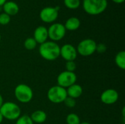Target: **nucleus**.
I'll return each mask as SVG.
<instances>
[{"mask_svg":"<svg viewBox=\"0 0 125 124\" xmlns=\"http://www.w3.org/2000/svg\"><path fill=\"white\" fill-rule=\"evenodd\" d=\"M39 53L46 61H55L60 56V46L55 42L46 41L40 45Z\"/></svg>","mask_w":125,"mask_h":124,"instance_id":"nucleus-1","label":"nucleus"},{"mask_svg":"<svg viewBox=\"0 0 125 124\" xmlns=\"http://www.w3.org/2000/svg\"><path fill=\"white\" fill-rule=\"evenodd\" d=\"M83 10L90 15H97L103 13L108 7L107 0H83Z\"/></svg>","mask_w":125,"mask_h":124,"instance_id":"nucleus-2","label":"nucleus"},{"mask_svg":"<svg viewBox=\"0 0 125 124\" xmlns=\"http://www.w3.org/2000/svg\"><path fill=\"white\" fill-rule=\"evenodd\" d=\"M0 113L4 118L9 121H16L21 116V110L17 104L12 102H7L3 103L0 108Z\"/></svg>","mask_w":125,"mask_h":124,"instance_id":"nucleus-3","label":"nucleus"},{"mask_svg":"<svg viewBox=\"0 0 125 124\" xmlns=\"http://www.w3.org/2000/svg\"><path fill=\"white\" fill-rule=\"evenodd\" d=\"M14 94L16 99L23 104L30 102L32 100L34 95L31 88L23 83L18 84L15 87L14 90Z\"/></svg>","mask_w":125,"mask_h":124,"instance_id":"nucleus-4","label":"nucleus"},{"mask_svg":"<svg viewBox=\"0 0 125 124\" xmlns=\"http://www.w3.org/2000/svg\"><path fill=\"white\" fill-rule=\"evenodd\" d=\"M67 97V94L66 89L58 85L51 87L47 92L48 99L54 104H60L64 102Z\"/></svg>","mask_w":125,"mask_h":124,"instance_id":"nucleus-5","label":"nucleus"},{"mask_svg":"<svg viewBox=\"0 0 125 124\" xmlns=\"http://www.w3.org/2000/svg\"><path fill=\"white\" fill-rule=\"evenodd\" d=\"M97 43L92 39H85L81 40L77 48L78 54L82 56H90L96 52Z\"/></svg>","mask_w":125,"mask_h":124,"instance_id":"nucleus-6","label":"nucleus"},{"mask_svg":"<svg viewBox=\"0 0 125 124\" xmlns=\"http://www.w3.org/2000/svg\"><path fill=\"white\" fill-rule=\"evenodd\" d=\"M66 31L67 30L65 29L64 24L60 23H53L48 29V38L51 41L55 42L60 41L64 37Z\"/></svg>","mask_w":125,"mask_h":124,"instance_id":"nucleus-7","label":"nucleus"},{"mask_svg":"<svg viewBox=\"0 0 125 124\" xmlns=\"http://www.w3.org/2000/svg\"><path fill=\"white\" fill-rule=\"evenodd\" d=\"M57 85L67 89L68 87L76 83L77 75L75 72L68 71H63L57 76Z\"/></svg>","mask_w":125,"mask_h":124,"instance_id":"nucleus-8","label":"nucleus"},{"mask_svg":"<svg viewBox=\"0 0 125 124\" xmlns=\"http://www.w3.org/2000/svg\"><path fill=\"white\" fill-rule=\"evenodd\" d=\"M59 7H46L41 10L40 18L46 23H53L59 16Z\"/></svg>","mask_w":125,"mask_h":124,"instance_id":"nucleus-9","label":"nucleus"},{"mask_svg":"<svg viewBox=\"0 0 125 124\" xmlns=\"http://www.w3.org/2000/svg\"><path fill=\"white\" fill-rule=\"evenodd\" d=\"M60 56L66 61H75L78 56L76 48L71 44H65L60 47Z\"/></svg>","mask_w":125,"mask_h":124,"instance_id":"nucleus-10","label":"nucleus"},{"mask_svg":"<svg viewBox=\"0 0 125 124\" xmlns=\"http://www.w3.org/2000/svg\"><path fill=\"white\" fill-rule=\"evenodd\" d=\"M119 94L117 91L113 88H108L105 90L100 95V100L101 102L108 105L115 104L119 99Z\"/></svg>","mask_w":125,"mask_h":124,"instance_id":"nucleus-11","label":"nucleus"},{"mask_svg":"<svg viewBox=\"0 0 125 124\" xmlns=\"http://www.w3.org/2000/svg\"><path fill=\"white\" fill-rule=\"evenodd\" d=\"M33 38L35 39L37 43L40 45L48 41V29L43 26H40L37 27L34 31Z\"/></svg>","mask_w":125,"mask_h":124,"instance_id":"nucleus-12","label":"nucleus"},{"mask_svg":"<svg viewBox=\"0 0 125 124\" xmlns=\"http://www.w3.org/2000/svg\"><path fill=\"white\" fill-rule=\"evenodd\" d=\"M2 9L4 12L10 16L15 15L19 12V6L16 2L12 1H7L2 5Z\"/></svg>","mask_w":125,"mask_h":124,"instance_id":"nucleus-13","label":"nucleus"},{"mask_svg":"<svg viewBox=\"0 0 125 124\" xmlns=\"http://www.w3.org/2000/svg\"><path fill=\"white\" fill-rule=\"evenodd\" d=\"M66 91H67V96L71 97L75 99L77 98H79L83 94L82 86L77 83H75V84L72 85L71 86L68 87L66 89Z\"/></svg>","mask_w":125,"mask_h":124,"instance_id":"nucleus-14","label":"nucleus"},{"mask_svg":"<svg viewBox=\"0 0 125 124\" xmlns=\"http://www.w3.org/2000/svg\"><path fill=\"white\" fill-rule=\"evenodd\" d=\"M64 26L65 29L67 31H75L79 29L81 26V21L77 17H70L66 20Z\"/></svg>","mask_w":125,"mask_h":124,"instance_id":"nucleus-15","label":"nucleus"},{"mask_svg":"<svg viewBox=\"0 0 125 124\" xmlns=\"http://www.w3.org/2000/svg\"><path fill=\"white\" fill-rule=\"evenodd\" d=\"M30 118H31V121H33V123L42 124L47 119V114H46V113L45 111L38 110L34 111L31 113Z\"/></svg>","mask_w":125,"mask_h":124,"instance_id":"nucleus-16","label":"nucleus"},{"mask_svg":"<svg viewBox=\"0 0 125 124\" xmlns=\"http://www.w3.org/2000/svg\"><path fill=\"white\" fill-rule=\"evenodd\" d=\"M115 63L116 66L124 70L125 69V51L122 50L117 53V54L115 56Z\"/></svg>","mask_w":125,"mask_h":124,"instance_id":"nucleus-17","label":"nucleus"},{"mask_svg":"<svg viewBox=\"0 0 125 124\" xmlns=\"http://www.w3.org/2000/svg\"><path fill=\"white\" fill-rule=\"evenodd\" d=\"M37 43L33 37H29L26 39L23 42L24 48L28 50H33L37 48Z\"/></svg>","mask_w":125,"mask_h":124,"instance_id":"nucleus-18","label":"nucleus"},{"mask_svg":"<svg viewBox=\"0 0 125 124\" xmlns=\"http://www.w3.org/2000/svg\"><path fill=\"white\" fill-rule=\"evenodd\" d=\"M64 6L70 10H75L81 5V0H63Z\"/></svg>","mask_w":125,"mask_h":124,"instance_id":"nucleus-19","label":"nucleus"},{"mask_svg":"<svg viewBox=\"0 0 125 124\" xmlns=\"http://www.w3.org/2000/svg\"><path fill=\"white\" fill-rule=\"evenodd\" d=\"M66 122L67 124H80L81 120L77 114L70 113L66 117Z\"/></svg>","mask_w":125,"mask_h":124,"instance_id":"nucleus-20","label":"nucleus"},{"mask_svg":"<svg viewBox=\"0 0 125 124\" xmlns=\"http://www.w3.org/2000/svg\"><path fill=\"white\" fill-rule=\"evenodd\" d=\"M15 124H34L29 115H24L20 116L17 120Z\"/></svg>","mask_w":125,"mask_h":124,"instance_id":"nucleus-21","label":"nucleus"},{"mask_svg":"<svg viewBox=\"0 0 125 124\" xmlns=\"http://www.w3.org/2000/svg\"><path fill=\"white\" fill-rule=\"evenodd\" d=\"M76 68H77V65H76V63L75 62V61H66V64H65L66 71L71 72H75Z\"/></svg>","mask_w":125,"mask_h":124,"instance_id":"nucleus-22","label":"nucleus"},{"mask_svg":"<svg viewBox=\"0 0 125 124\" xmlns=\"http://www.w3.org/2000/svg\"><path fill=\"white\" fill-rule=\"evenodd\" d=\"M10 20H11V18L7 14L4 12H2L0 14V25H2V26L7 25L10 22Z\"/></svg>","mask_w":125,"mask_h":124,"instance_id":"nucleus-23","label":"nucleus"},{"mask_svg":"<svg viewBox=\"0 0 125 124\" xmlns=\"http://www.w3.org/2000/svg\"><path fill=\"white\" fill-rule=\"evenodd\" d=\"M66 107H69V108H73V107H75V106L76 105V101L75 99H73L71 97H69L67 96L65 100L63 102Z\"/></svg>","mask_w":125,"mask_h":124,"instance_id":"nucleus-24","label":"nucleus"},{"mask_svg":"<svg viewBox=\"0 0 125 124\" xmlns=\"http://www.w3.org/2000/svg\"><path fill=\"white\" fill-rule=\"evenodd\" d=\"M106 50H107V46H106L104 43H99V44H97L96 52H97L98 53L103 54V53H105Z\"/></svg>","mask_w":125,"mask_h":124,"instance_id":"nucleus-25","label":"nucleus"},{"mask_svg":"<svg viewBox=\"0 0 125 124\" xmlns=\"http://www.w3.org/2000/svg\"><path fill=\"white\" fill-rule=\"evenodd\" d=\"M112 1H114L116 4H122L125 1V0H111Z\"/></svg>","mask_w":125,"mask_h":124,"instance_id":"nucleus-26","label":"nucleus"},{"mask_svg":"<svg viewBox=\"0 0 125 124\" xmlns=\"http://www.w3.org/2000/svg\"><path fill=\"white\" fill-rule=\"evenodd\" d=\"M3 103H4V99H3V97H2V96L0 94V108H1V107L2 106Z\"/></svg>","mask_w":125,"mask_h":124,"instance_id":"nucleus-27","label":"nucleus"},{"mask_svg":"<svg viewBox=\"0 0 125 124\" xmlns=\"http://www.w3.org/2000/svg\"><path fill=\"white\" fill-rule=\"evenodd\" d=\"M7 1V0H0V7H2V5Z\"/></svg>","mask_w":125,"mask_h":124,"instance_id":"nucleus-28","label":"nucleus"},{"mask_svg":"<svg viewBox=\"0 0 125 124\" xmlns=\"http://www.w3.org/2000/svg\"><path fill=\"white\" fill-rule=\"evenodd\" d=\"M3 120H4V118H3L2 115L1 114V113H0V124H1V122L3 121Z\"/></svg>","mask_w":125,"mask_h":124,"instance_id":"nucleus-29","label":"nucleus"},{"mask_svg":"<svg viewBox=\"0 0 125 124\" xmlns=\"http://www.w3.org/2000/svg\"><path fill=\"white\" fill-rule=\"evenodd\" d=\"M80 124H89V123H88V122H83V123H81Z\"/></svg>","mask_w":125,"mask_h":124,"instance_id":"nucleus-30","label":"nucleus"},{"mask_svg":"<svg viewBox=\"0 0 125 124\" xmlns=\"http://www.w3.org/2000/svg\"><path fill=\"white\" fill-rule=\"evenodd\" d=\"M1 34H0V42H1Z\"/></svg>","mask_w":125,"mask_h":124,"instance_id":"nucleus-31","label":"nucleus"},{"mask_svg":"<svg viewBox=\"0 0 125 124\" xmlns=\"http://www.w3.org/2000/svg\"></svg>","mask_w":125,"mask_h":124,"instance_id":"nucleus-32","label":"nucleus"}]
</instances>
